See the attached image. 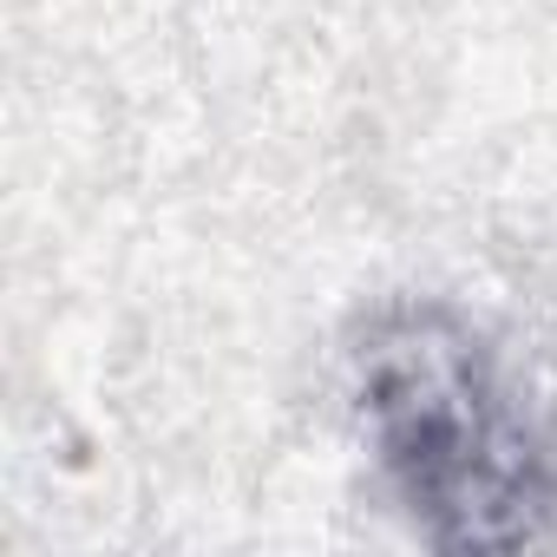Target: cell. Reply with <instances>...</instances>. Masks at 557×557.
Returning <instances> with one entry per match:
<instances>
[{
    "label": "cell",
    "instance_id": "1",
    "mask_svg": "<svg viewBox=\"0 0 557 557\" xmlns=\"http://www.w3.org/2000/svg\"><path fill=\"white\" fill-rule=\"evenodd\" d=\"M368 446L440 550H524L557 531V453L472 322L381 309L355 342Z\"/></svg>",
    "mask_w": 557,
    "mask_h": 557
}]
</instances>
